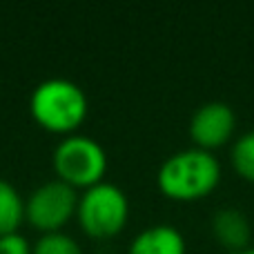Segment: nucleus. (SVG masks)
I'll list each match as a JSON object with an SVG mask.
<instances>
[{"instance_id": "1", "label": "nucleus", "mask_w": 254, "mask_h": 254, "mask_svg": "<svg viewBox=\"0 0 254 254\" xmlns=\"http://www.w3.org/2000/svg\"><path fill=\"white\" fill-rule=\"evenodd\" d=\"M221 183V161L216 154L188 147L167 156L156 174V185L167 198L181 203L201 201Z\"/></svg>"}, {"instance_id": "2", "label": "nucleus", "mask_w": 254, "mask_h": 254, "mask_svg": "<svg viewBox=\"0 0 254 254\" xmlns=\"http://www.w3.org/2000/svg\"><path fill=\"white\" fill-rule=\"evenodd\" d=\"M29 112L43 129L69 136L85 123L89 101L80 85L56 76L36 85L29 98Z\"/></svg>"}, {"instance_id": "3", "label": "nucleus", "mask_w": 254, "mask_h": 254, "mask_svg": "<svg viewBox=\"0 0 254 254\" xmlns=\"http://www.w3.org/2000/svg\"><path fill=\"white\" fill-rule=\"evenodd\" d=\"M76 219L85 234L94 239H112L129 221V198L119 185L103 181L78 194Z\"/></svg>"}, {"instance_id": "4", "label": "nucleus", "mask_w": 254, "mask_h": 254, "mask_svg": "<svg viewBox=\"0 0 254 254\" xmlns=\"http://www.w3.org/2000/svg\"><path fill=\"white\" fill-rule=\"evenodd\" d=\"M54 170L58 181L74 190H87L105 181L107 152L96 138L85 134H69L54 149Z\"/></svg>"}, {"instance_id": "5", "label": "nucleus", "mask_w": 254, "mask_h": 254, "mask_svg": "<svg viewBox=\"0 0 254 254\" xmlns=\"http://www.w3.org/2000/svg\"><path fill=\"white\" fill-rule=\"evenodd\" d=\"M78 192L71 185L54 179L38 185L25 198V221L43 234L63 232L67 223L76 216Z\"/></svg>"}, {"instance_id": "6", "label": "nucleus", "mask_w": 254, "mask_h": 254, "mask_svg": "<svg viewBox=\"0 0 254 254\" xmlns=\"http://www.w3.org/2000/svg\"><path fill=\"white\" fill-rule=\"evenodd\" d=\"M190 138L194 147L214 154L219 147L228 145L237 131V114L223 101L203 103L190 119Z\"/></svg>"}, {"instance_id": "7", "label": "nucleus", "mask_w": 254, "mask_h": 254, "mask_svg": "<svg viewBox=\"0 0 254 254\" xmlns=\"http://www.w3.org/2000/svg\"><path fill=\"white\" fill-rule=\"evenodd\" d=\"M212 234H214V239L223 248L239 254L250 248L252 225L241 210H237V207H221L212 216Z\"/></svg>"}, {"instance_id": "8", "label": "nucleus", "mask_w": 254, "mask_h": 254, "mask_svg": "<svg viewBox=\"0 0 254 254\" xmlns=\"http://www.w3.org/2000/svg\"><path fill=\"white\" fill-rule=\"evenodd\" d=\"M127 254H188V243L179 228L158 223L136 234Z\"/></svg>"}, {"instance_id": "9", "label": "nucleus", "mask_w": 254, "mask_h": 254, "mask_svg": "<svg viewBox=\"0 0 254 254\" xmlns=\"http://www.w3.org/2000/svg\"><path fill=\"white\" fill-rule=\"evenodd\" d=\"M25 221V198L16 185L0 176V237L18 232Z\"/></svg>"}, {"instance_id": "10", "label": "nucleus", "mask_w": 254, "mask_h": 254, "mask_svg": "<svg viewBox=\"0 0 254 254\" xmlns=\"http://www.w3.org/2000/svg\"><path fill=\"white\" fill-rule=\"evenodd\" d=\"M230 163L243 181L254 183V129L246 131V134L232 140Z\"/></svg>"}, {"instance_id": "11", "label": "nucleus", "mask_w": 254, "mask_h": 254, "mask_svg": "<svg viewBox=\"0 0 254 254\" xmlns=\"http://www.w3.org/2000/svg\"><path fill=\"white\" fill-rule=\"evenodd\" d=\"M34 254H83L78 241L65 232L40 234L34 243Z\"/></svg>"}, {"instance_id": "12", "label": "nucleus", "mask_w": 254, "mask_h": 254, "mask_svg": "<svg viewBox=\"0 0 254 254\" xmlns=\"http://www.w3.org/2000/svg\"><path fill=\"white\" fill-rule=\"evenodd\" d=\"M0 254H34V246L22 234H4L0 237Z\"/></svg>"}, {"instance_id": "13", "label": "nucleus", "mask_w": 254, "mask_h": 254, "mask_svg": "<svg viewBox=\"0 0 254 254\" xmlns=\"http://www.w3.org/2000/svg\"><path fill=\"white\" fill-rule=\"evenodd\" d=\"M239 254H254V246H250L248 250H243V252H239Z\"/></svg>"}]
</instances>
